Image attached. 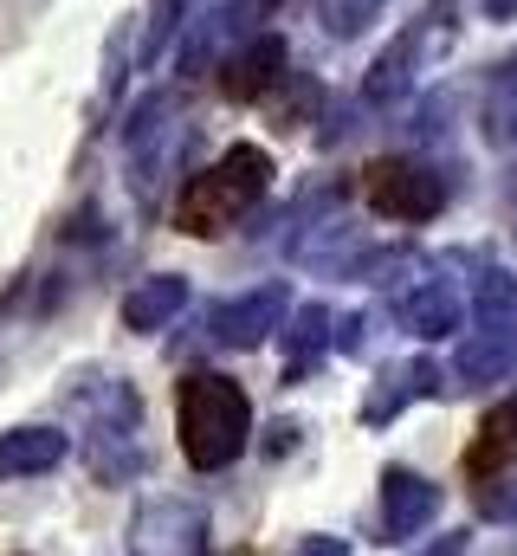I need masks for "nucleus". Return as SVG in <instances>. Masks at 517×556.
Returning <instances> with one entry per match:
<instances>
[{
    "label": "nucleus",
    "mask_w": 517,
    "mask_h": 556,
    "mask_svg": "<svg viewBox=\"0 0 517 556\" xmlns=\"http://www.w3.org/2000/svg\"><path fill=\"white\" fill-rule=\"evenodd\" d=\"M175 433H181V453H188L194 472L234 466L247 453V440H253V402H247V389L234 376H214V369L188 376L175 389Z\"/></svg>",
    "instance_id": "f257e3e1"
},
{
    "label": "nucleus",
    "mask_w": 517,
    "mask_h": 556,
    "mask_svg": "<svg viewBox=\"0 0 517 556\" xmlns=\"http://www.w3.org/2000/svg\"><path fill=\"white\" fill-rule=\"evenodd\" d=\"M265 188H272V155H265L258 142H234L214 168H201V175L181 188L175 227H181L188 240H220V233H234V227L253 214Z\"/></svg>",
    "instance_id": "f03ea898"
},
{
    "label": "nucleus",
    "mask_w": 517,
    "mask_h": 556,
    "mask_svg": "<svg viewBox=\"0 0 517 556\" xmlns=\"http://www.w3.org/2000/svg\"><path fill=\"white\" fill-rule=\"evenodd\" d=\"M85 408V459L104 485H124L142 472V402L124 376H85V389L72 395Z\"/></svg>",
    "instance_id": "7ed1b4c3"
},
{
    "label": "nucleus",
    "mask_w": 517,
    "mask_h": 556,
    "mask_svg": "<svg viewBox=\"0 0 517 556\" xmlns=\"http://www.w3.org/2000/svg\"><path fill=\"white\" fill-rule=\"evenodd\" d=\"M181 142H188V124H175V98H168V91H155V98H142V104L129 111L124 149H129V188H136L142 207H155L168 168L181 162Z\"/></svg>",
    "instance_id": "20e7f679"
},
{
    "label": "nucleus",
    "mask_w": 517,
    "mask_h": 556,
    "mask_svg": "<svg viewBox=\"0 0 517 556\" xmlns=\"http://www.w3.org/2000/svg\"><path fill=\"white\" fill-rule=\"evenodd\" d=\"M363 207L382 214V220H433L446 207V175H433L427 162L414 155H382L363 168Z\"/></svg>",
    "instance_id": "39448f33"
},
{
    "label": "nucleus",
    "mask_w": 517,
    "mask_h": 556,
    "mask_svg": "<svg viewBox=\"0 0 517 556\" xmlns=\"http://www.w3.org/2000/svg\"><path fill=\"white\" fill-rule=\"evenodd\" d=\"M207 511L194 498H175V492H155L136 505L129 518V556H207Z\"/></svg>",
    "instance_id": "423d86ee"
},
{
    "label": "nucleus",
    "mask_w": 517,
    "mask_h": 556,
    "mask_svg": "<svg viewBox=\"0 0 517 556\" xmlns=\"http://www.w3.org/2000/svg\"><path fill=\"white\" fill-rule=\"evenodd\" d=\"M440 46H446V20L440 13L433 20H414L407 33H394L382 52H376V65L363 72V98L382 104V111H394L401 98H414V78H420L427 52H440Z\"/></svg>",
    "instance_id": "0eeeda50"
},
{
    "label": "nucleus",
    "mask_w": 517,
    "mask_h": 556,
    "mask_svg": "<svg viewBox=\"0 0 517 556\" xmlns=\"http://www.w3.org/2000/svg\"><path fill=\"white\" fill-rule=\"evenodd\" d=\"M272 13V0H214L201 20H188V39H181V72L194 78V72H207V65H220L234 46H247L258 33V20Z\"/></svg>",
    "instance_id": "6e6552de"
},
{
    "label": "nucleus",
    "mask_w": 517,
    "mask_h": 556,
    "mask_svg": "<svg viewBox=\"0 0 517 556\" xmlns=\"http://www.w3.org/2000/svg\"><path fill=\"white\" fill-rule=\"evenodd\" d=\"M285 317H291V291L272 278V285H253L247 298H227L207 317V343H220V350H258L265 337H278Z\"/></svg>",
    "instance_id": "1a4fd4ad"
},
{
    "label": "nucleus",
    "mask_w": 517,
    "mask_h": 556,
    "mask_svg": "<svg viewBox=\"0 0 517 556\" xmlns=\"http://www.w3.org/2000/svg\"><path fill=\"white\" fill-rule=\"evenodd\" d=\"M440 505H446V492H440L427 472L388 466L382 472V544H414V538L440 518Z\"/></svg>",
    "instance_id": "9d476101"
},
{
    "label": "nucleus",
    "mask_w": 517,
    "mask_h": 556,
    "mask_svg": "<svg viewBox=\"0 0 517 556\" xmlns=\"http://www.w3.org/2000/svg\"><path fill=\"white\" fill-rule=\"evenodd\" d=\"M394 317H401V330L407 337H453L459 330V317H466V291L453 285V278H407L401 285V298H394Z\"/></svg>",
    "instance_id": "9b49d317"
},
{
    "label": "nucleus",
    "mask_w": 517,
    "mask_h": 556,
    "mask_svg": "<svg viewBox=\"0 0 517 556\" xmlns=\"http://www.w3.org/2000/svg\"><path fill=\"white\" fill-rule=\"evenodd\" d=\"M517 369V324H479V330H466V343H459V356H453V382L459 389H499L505 376Z\"/></svg>",
    "instance_id": "f8f14e48"
},
{
    "label": "nucleus",
    "mask_w": 517,
    "mask_h": 556,
    "mask_svg": "<svg viewBox=\"0 0 517 556\" xmlns=\"http://www.w3.org/2000/svg\"><path fill=\"white\" fill-rule=\"evenodd\" d=\"M278 78H285V39H278V33H253L247 46H234V52L220 59V91H227L234 104L265 98Z\"/></svg>",
    "instance_id": "ddd939ff"
},
{
    "label": "nucleus",
    "mask_w": 517,
    "mask_h": 556,
    "mask_svg": "<svg viewBox=\"0 0 517 556\" xmlns=\"http://www.w3.org/2000/svg\"><path fill=\"white\" fill-rule=\"evenodd\" d=\"M427 395H440V363H427V356L388 363L382 376L369 382V395H363V420L369 427H388L407 402H427Z\"/></svg>",
    "instance_id": "4468645a"
},
{
    "label": "nucleus",
    "mask_w": 517,
    "mask_h": 556,
    "mask_svg": "<svg viewBox=\"0 0 517 556\" xmlns=\"http://www.w3.org/2000/svg\"><path fill=\"white\" fill-rule=\"evenodd\" d=\"M466 472H472L479 485L517 472V402H499L492 415L479 420V433H472V446H466Z\"/></svg>",
    "instance_id": "2eb2a0df"
},
{
    "label": "nucleus",
    "mask_w": 517,
    "mask_h": 556,
    "mask_svg": "<svg viewBox=\"0 0 517 556\" xmlns=\"http://www.w3.org/2000/svg\"><path fill=\"white\" fill-rule=\"evenodd\" d=\"M181 311H188V278H181V273L142 278V285L124 298V324L136 330V337H155V330H168Z\"/></svg>",
    "instance_id": "dca6fc26"
},
{
    "label": "nucleus",
    "mask_w": 517,
    "mask_h": 556,
    "mask_svg": "<svg viewBox=\"0 0 517 556\" xmlns=\"http://www.w3.org/2000/svg\"><path fill=\"white\" fill-rule=\"evenodd\" d=\"M65 453H72V440H65L59 427H13V433H0V479L52 472Z\"/></svg>",
    "instance_id": "f3484780"
},
{
    "label": "nucleus",
    "mask_w": 517,
    "mask_h": 556,
    "mask_svg": "<svg viewBox=\"0 0 517 556\" xmlns=\"http://www.w3.org/2000/svg\"><path fill=\"white\" fill-rule=\"evenodd\" d=\"M278 330H285V376L298 382V376L317 369V356L330 350V337H337V311H330V304H298L291 324H278Z\"/></svg>",
    "instance_id": "a211bd4d"
},
{
    "label": "nucleus",
    "mask_w": 517,
    "mask_h": 556,
    "mask_svg": "<svg viewBox=\"0 0 517 556\" xmlns=\"http://www.w3.org/2000/svg\"><path fill=\"white\" fill-rule=\"evenodd\" d=\"M479 124H486V142L517 149V59H505V65L492 72V91H486V111H479Z\"/></svg>",
    "instance_id": "6ab92c4d"
},
{
    "label": "nucleus",
    "mask_w": 517,
    "mask_h": 556,
    "mask_svg": "<svg viewBox=\"0 0 517 556\" xmlns=\"http://www.w3.org/2000/svg\"><path fill=\"white\" fill-rule=\"evenodd\" d=\"M472 317L479 324H517V278L505 266H486L472 278Z\"/></svg>",
    "instance_id": "aec40b11"
},
{
    "label": "nucleus",
    "mask_w": 517,
    "mask_h": 556,
    "mask_svg": "<svg viewBox=\"0 0 517 556\" xmlns=\"http://www.w3.org/2000/svg\"><path fill=\"white\" fill-rule=\"evenodd\" d=\"M175 13H181V0H155V7H149V26H142V39H136V65H155V59H162V46H168V33H175Z\"/></svg>",
    "instance_id": "412c9836"
},
{
    "label": "nucleus",
    "mask_w": 517,
    "mask_h": 556,
    "mask_svg": "<svg viewBox=\"0 0 517 556\" xmlns=\"http://www.w3.org/2000/svg\"><path fill=\"white\" fill-rule=\"evenodd\" d=\"M376 7H382V0H324V26H330L337 39H350V33H363V26L376 20Z\"/></svg>",
    "instance_id": "4be33fe9"
},
{
    "label": "nucleus",
    "mask_w": 517,
    "mask_h": 556,
    "mask_svg": "<svg viewBox=\"0 0 517 556\" xmlns=\"http://www.w3.org/2000/svg\"><path fill=\"white\" fill-rule=\"evenodd\" d=\"M369 337H376V317H369V311H356V317H343V330H337L330 343H337V350H350V356H363V350H369Z\"/></svg>",
    "instance_id": "5701e85b"
},
{
    "label": "nucleus",
    "mask_w": 517,
    "mask_h": 556,
    "mask_svg": "<svg viewBox=\"0 0 517 556\" xmlns=\"http://www.w3.org/2000/svg\"><path fill=\"white\" fill-rule=\"evenodd\" d=\"M466 551H472V538H466V531H446V538H433V544H420L414 556H466Z\"/></svg>",
    "instance_id": "b1692460"
},
{
    "label": "nucleus",
    "mask_w": 517,
    "mask_h": 556,
    "mask_svg": "<svg viewBox=\"0 0 517 556\" xmlns=\"http://www.w3.org/2000/svg\"><path fill=\"white\" fill-rule=\"evenodd\" d=\"M291 556H350V544H343V538H324V531H311V538H304Z\"/></svg>",
    "instance_id": "393cba45"
},
{
    "label": "nucleus",
    "mask_w": 517,
    "mask_h": 556,
    "mask_svg": "<svg viewBox=\"0 0 517 556\" xmlns=\"http://www.w3.org/2000/svg\"><path fill=\"white\" fill-rule=\"evenodd\" d=\"M285 446H298V420H278L272 427V453H285Z\"/></svg>",
    "instance_id": "a878e982"
},
{
    "label": "nucleus",
    "mask_w": 517,
    "mask_h": 556,
    "mask_svg": "<svg viewBox=\"0 0 517 556\" xmlns=\"http://www.w3.org/2000/svg\"><path fill=\"white\" fill-rule=\"evenodd\" d=\"M479 7H486V20H512L517 13V0H479Z\"/></svg>",
    "instance_id": "bb28decb"
}]
</instances>
